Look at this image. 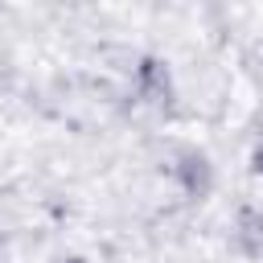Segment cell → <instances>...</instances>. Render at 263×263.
I'll list each match as a JSON object with an SVG mask.
<instances>
[{
	"label": "cell",
	"mask_w": 263,
	"mask_h": 263,
	"mask_svg": "<svg viewBox=\"0 0 263 263\" xmlns=\"http://www.w3.org/2000/svg\"><path fill=\"white\" fill-rule=\"evenodd\" d=\"M70 263H82V259H70Z\"/></svg>",
	"instance_id": "7a4b0ae2"
},
{
	"label": "cell",
	"mask_w": 263,
	"mask_h": 263,
	"mask_svg": "<svg viewBox=\"0 0 263 263\" xmlns=\"http://www.w3.org/2000/svg\"><path fill=\"white\" fill-rule=\"evenodd\" d=\"M251 168H255V173H259V177H263V144H259V148H255V156H251Z\"/></svg>",
	"instance_id": "6da1fadb"
}]
</instances>
